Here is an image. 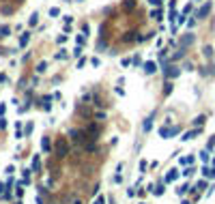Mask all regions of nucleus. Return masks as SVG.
I'll use <instances>...</instances> for the list:
<instances>
[{"label": "nucleus", "mask_w": 215, "mask_h": 204, "mask_svg": "<svg viewBox=\"0 0 215 204\" xmlns=\"http://www.w3.org/2000/svg\"><path fill=\"white\" fill-rule=\"evenodd\" d=\"M71 138H73V142H78V144L86 146V133H84V131H80V129H73V131H71Z\"/></svg>", "instance_id": "1"}, {"label": "nucleus", "mask_w": 215, "mask_h": 204, "mask_svg": "<svg viewBox=\"0 0 215 204\" xmlns=\"http://www.w3.org/2000/svg\"><path fill=\"white\" fill-rule=\"evenodd\" d=\"M67 153H69V146H67V142H65V140H60V142L56 144V157H60V159H62Z\"/></svg>", "instance_id": "2"}, {"label": "nucleus", "mask_w": 215, "mask_h": 204, "mask_svg": "<svg viewBox=\"0 0 215 204\" xmlns=\"http://www.w3.org/2000/svg\"><path fill=\"white\" fill-rule=\"evenodd\" d=\"M144 71H146V73H155V71H157V65H155L153 60H148V62H144Z\"/></svg>", "instance_id": "3"}, {"label": "nucleus", "mask_w": 215, "mask_h": 204, "mask_svg": "<svg viewBox=\"0 0 215 204\" xmlns=\"http://www.w3.org/2000/svg\"><path fill=\"white\" fill-rule=\"evenodd\" d=\"M200 133V129H194V131H187V133H183V142H187V140H194V135H198Z\"/></svg>", "instance_id": "4"}, {"label": "nucleus", "mask_w": 215, "mask_h": 204, "mask_svg": "<svg viewBox=\"0 0 215 204\" xmlns=\"http://www.w3.org/2000/svg\"><path fill=\"white\" fill-rule=\"evenodd\" d=\"M41 148H43V153H49V151H52V142H49V138H47V135L43 138V142H41Z\"/></svg>", "instance_id": "5"}, {"label": "nucleus", "mask_w": 215, "mask_h": 204, "mask_svg": "<svg viewBox=\"0 0 215 204\" xmlns=\"http://www.w3.org/2000/svg\"><path fill=\"white\" fill-rule=\"evenodd\" d=\"M28 39H30V32H24V35L19 37V47H26V45H28Z\"/></svg>", "instance_id": "6"}, {"label": "nucleus", "mask_w": 215, "mask_h": 204, "mask_svg": "<svg viewBox=\"0 0 215 204\" xmlns=\"http://www.w3.org/2000/svg\"><path fill=\"white\" fill-rule=\"evenodd\" d=\"M176 178H178V172H176V170H170V174L166 176L164 183H172V181H176Z\"/></svg>", "instance_id": "7"}, {"label": "nucleus", "mask_w": 215, "mask_h": 204, "mask_svg": "<svg viewBox=\"0 0 215 204\" xmlns=\"http://www.w3.org/2000/svg\"><path fill=\"white\" fill-rule=\"evenodd\" d=\"M9 32H11V28H9V26H0V39L9 37Z\"/></svg>", "instance_id": "8"}, {"label": "nucleus", "mask_w": 215, "mask_h": 204, "mask_svg": "<svg viewBox=\"0 0 215 204\" xmlns=\"http://www.w3.org/2000/svg\"><path fill=\"white\" fill-rule=\"evenodd\" d=\"M49 101H52V97H45V99H43V110H47V112L52 110V103H49Z\"/></svg>", "instance_id": "9"}, {"label": "nucleus", "mask_w": 215, "mask_h": 204, "mask_svg": "<svg viewBox=\"0 0 215 204\" xmlns=\"http://www.w3.org/2000/svg\"><path fill=\"white\" fill-rule=\"evenodd\" d=\"M164 189H166L164 185H157V187H153V193H155V196H161V193H164Z\"/></svg>", "instance_id": "10"}, {"label": "nucleus", "mask_w": 215, "mask_h": 204, "mask_svg": "<svg viewBox=\"0 0 215 204\" xmlns=\"http://www.w3.org/2000/svg\"><path fill=\"white\" fill-rule=\"evenodd\" d=\"M209 9H211V6H209V4H204V6H202V9L198 11V17H202V15H207V13H209Z\"/></svg>", "instance_id": "11"}, {"label": "nucleus", "mask_w": 215, "mask_h": 204, "mask_svg": "<svg viewBox=\"0 0 215 204\" xmlns=\"http://www.w3.org/2000/svg\"><path fill=\"white\" fill-rule=\"evenodd\" d=\"M181 163H183V165H191V163H194V157H183Z\"/></svg>", "instance_id": "12"}, {"label": "nucleus", "mask_w": 215, "mask_h": 204, "mask_svg": "<svg viewBox=\"0 0 215 204\" xmlns=\"http://www.w3.org/2000/svg\"><path fill=\"white\" fill-rule=\"evenodd\" d=\"M151 17H153V19H161V11H159V9H155V11L151 13Z\"/></svg>", "instance_id": "13"}, {"label": "nucleus", "mask_w": 215, "mask_h": 204, "mask_svg": "<svg viewBox=\"0 0 215 204\" xmlns=\"http://www.w3.org/2000/svg\"><path fill=\"white\" fill-rule=\"evenodd\" d=\"M37 22H39V13H32V17H30V22H28V24H30V26H35Z\"/></svg>", "instance_id": "14"}, {"label": "nucleus", "mask_w": 215, "mask_h": 204, "mask_svg": "<svg viewBox=\"0 0 215 204\" xmlns=\"http://www.w3.org/2000/svg\"><path fill=\"white\" fill-rule=\"evenodd\" d=\"M32 129H35V125H32V122H28V125H26V129H24V133H26V135H30V133H32Z\"/></svg>", "instance_id": "15"}, {"label": "nucleus", "mask_w": 215, "mask_h": 204, "mask_svg": "<svg viewBox=\"0 0 215 204\" xmlns=\"http://www.w3.org/2000/svg\"><path fill=\"white\" fill-rule=\"evenodd\" d=\"M151 129H153V121L146 118V122H144V131H151Z\"/></svg>", "instance_id": "16"}, {"label": "nucleus", "mask_w": 215, "mask_h": 204, "mask_svg": "<svg viewBox=\"0 0 215 204\" xmlns=\"http://www.w3.org/2000/svg\"><path fill=\"white\" fill-rule=\"evenodd\" d=\"M39 165H41V161H39V157H35V159H32V170L37 172V170H39Z\"/></svg>", "instance_id": "17"}, {"label": "nucleus", "mask_w": 215, "mask_h": 204, "mask_svg": "<svg viewBox=\"0 0 215 204\" xmlns=\"http://www.w3.org/2000/svg\"><path fill=\"white\" fill-rule=\"evenodd\" d=\"M200 159H202V161H209V151H202V153H200Z\"/></svg>", "instance_id": "18"}, {"label": "nucleus", "mask_w": 215, "mask_h": 204, "mask_svg": "<svg viewBox=\"0 0 215 204\" xmlns=\"http://www.w3.org/2000/svg\"><path fill=\"white\" fill-rule=\"evenodd\" d=\"M168 19H170L172 24H174V19H176V11H174V9H172V11H170V17H168Z\"/></svg>", "instance_id": "19"}, {"label": "nucleus", "mask_w": 215, "mask_h": 204, "mask_svg": "<svg viewBox=\"0 0 215 204\" xmlns=\"http://www.w3.org/2000/svg\"><path fill=\"white\" fill-rule=\"evenodd\" d=\"M194 125H204V116H198V118L194 121Z\"/></svg>", "instance_id": "20"}, {"label": "nucleus", "mask_w": 215, "mask_h": 204, "mask_svg": "<svg viewBox=\"0 0 215 204\" xmlns=\"http://www.w3.org/2000/svg\"><path fill=\"white\" fill-rule=\"evenodd\" d=\"M92 204H105V198H103V196H99V198H97Z\"/></svg>", "instance_id": "21"}, {"label": "nucleus", "mask_w": 215, "mask_h": 204, "mask_svg": "<svg viewBox=\"0 0 215 204\" xmlns=\"http://www.w3.org/2000/svg\"><path fill=\"white\" fill-rule=\"evenodd\" d=\"M191 174H194V168H187V170L183 172V176H191Z\"/></svg>", "instance_id": "22"}, {"label": "nucleus", "mask_w": 215, "mask_h": 204, "mask_svg": "<svg viewBox=\"0 0 215 204\" xmlns=\"http://www.w3.org/2000/svg\"><path fill=\"white\" fill-rule=\"evenodd\" d=\"M49 15H52V17H56V15H58V9H56V6H54V9H49Z\"/></svg>", "instance_id": "23"}, {"label": "nucleus", "mask_w": 215, "mask_h": 204, "mask_svg": "<svg viewBox=\"0 0 215 204\" xmlns=\"http://www.w3.org/2000/svg\"><path fill=\"white\" fill-rule=\"evenodd\" d=\"M187 189H189V187H187V185H183V187H181V189H178V196H183V193H185V191H187Z\"/></svg>", "instance_id": "24"}, {"label": "nucleus", "mask_w": 215, "mask_h": 204, "mask_svg": "<svg viewBox=\"0 0 215 204\" xmlns=\"http://www.w3.org/2000/svg\"><path fill=\"white\" fill-rule=\"evenodd\" d=\"M148 4H153V6H159V4H161V0H148Z\"/></svg>", "instance_id": "25"}, {"label": "nucleus", "mask_w": 215, "mask_h": 204, "mask_svg": "<svg viewBox=\"0 0 215 204\" xmlns=\"http://www.w3.org/2000/svg\"><path fill=\"white\" fill-rule=\"evenodd\" d=\"M4 127H6V121H4V118H0V129H4Z\"/></svg>", "instance_id": "26"}, {"label": "nucleus", "mask_w": 215, "mask_h": 204, "mask_svg": "<svg viewBox=\"0 0 215 204\" xmlns=\"http://www.w3.org/2000/svg\"><path fill=\"white\" fill-rule=\"evenodd\" d=\"M2 191H4V185H0V193H2Z\"/></svg>", "instance_id": "27"}, {"label": "nucleus", "mask_w": 215, "mask_h": 204, "mask_svg": "<svg viewBox=\"0 0 215 204\" xmlns=\"http://www.w3.org/2000/svg\"><path fill=\"white\" fill-rule=\"evenodd\" d=\"M213 165H215V159H213Z\"/></svg>", "instance_id": "28"}]
</instances>
